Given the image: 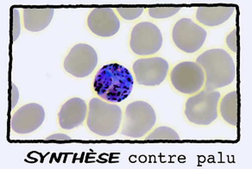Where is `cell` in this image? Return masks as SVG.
I'll use <instances>...</instances> for the list:
<instances>
[{"label": "cell", "mask_w": 252, "mask_h": 169, "mask_svg": "<svg viewBox=\"0 0 252 169\" xmlns=\"http://www.w3.org/2000/svg\"><path fill=\"white\" fill-rule=\"evenodd\" d=\"M132 74L119 63L105 65L97 72L94 81L95 92L109 103L122 102L133 89Z\"/></svg>", "instance_id": "obj_1"}, {"label": "cell", "mask_w": 252, "mask_h": 169, "mask_svg": "<svg viewBox=\"0 0 252 169\" xmlns=\"http://www.w3.org/2000/svg\"><path fill=\"white\" fill-rule=\"evenodd\" d=\"M205 73V89L214 91L231 84L236 77V67L232 57L224 50H207L197 58Z\"/></svg>", "instance_id": "obj_2"}, {"label": "cell", "mask_w": 252, "mask_h": 169, "mask_svg": "<svg viewBox=\"0 0 252 169\" xmlns=\"http://www.w3.org/2000/svg\"><path fill=\"white\" fill-rule=\"evenodd\" d=\"M122 122V110L113 103L98 98L90 100L87 124L88 129L100 137H111L119 131Z\"/></svg>", "instance_id": "obj_3"}, {"label": "cell", "mask_w": 252, "mask_h": 169, "mask_svg": "<svg viewBox=\"0 0 252 169\" xmlns=\"http://www.w3.org/2000/svg\"><path fill=\"white\" fill-rule=\"evenodd\" d=\"M220 92L204 89L196 95L189 98L185 106V115L189 122L207 126L218 117V104Z\"/></svg>", "instance_id": "obj_4"}, {"label": "cell", "mask_w": 252, "mask_h": 169, "mask_svg": "<svg viewBox=\"0 0 252 169\" xmlns=\"http://www.w3.org/2000/svg\"><path fill=\"white\" fill-rule=\"evenodd\" d=\"M157 122L153 107L144 101H135L126 107V119L121 134L132 138H143Z\"/></svg>", "instance_id": "obj_5"}, {"label": "cell", "mask_w": 252, "mask_h": 169, "mask_svg": "<svg viewBox=\"0 0 252 169\" xmlns=\"http://www.w3.org/2000/svg\"><path fill=\"white\" fill-rule=\"evenodd\" d=\"M205 73L199 64L193 61H182L171 71L170 81L178 92L191 95L199 92L205 84Z\"/></svg>", "instance_id": "obj_6"}, {"label": "cell", "mask_w": 252, "mask_h": 169, "mask_svg": "<svg viewBox=\"0 0 252 169\" xmlns=\"http://www.w3.org/2000/svg\"><path fill=\"white\" fill-rule=\"evenodd\" d=\"M207 33L190 18H182L172 30V38L175 46L185 53H195L203 46Z\"/></svg>", "instance_id": "obj_7"}, {"label": "cell", "mask_w": 252, "mask_h": 169, "mask_svg": "<svg viewBox=\"0 0 252 169\" xmlns=\"http://www.w3.org/2000/svg\"><path fill=\"white\" fill-rule=\"evenodd\" d=\"M162 45V35L157 25L142 22L134 27L130 34V46L133 53L141 56L158 53Z\"/></svg>", "instance_id": "obj_8"}, {"label": "cell", "mask_w": 252, "mask_h": 169, "mask_svg": "<svg viewBox=\"0 0 252 169\" xmlns=\"http://www.w3.org/2000/svg\"><path fill=\"white\" fill-rule=\"evenodd\" d=\"M98 64V55L93 47L79 43L71 49L64 60V68L74 77L85 78L94 72Z\"/></svg>", "instance_id": "obj_9"}, {"label": "cell", "mask_w": 252, "mask_h": 169, "mask_svg": "<svg viewBox=\"0 0 252 169\" xmlns=\"http://www.w3.org/2000/svg\"><path fill=\"white\" fill-rule=\"evenodd\" d=\"M168 68V61L161 57L143 58L136 60L133 64L137 83L147 86L161 84L167 77Z\"/></svg>", "instance_id": "obj_10"}, {"label": "cell", "mask_w": 252, "mask_h": 169, "mask_svg": "<svg viewBox=\"0 0 252 169\" xmlns=\"http://www.w3.org/2000/svg\"><path fill=\"white\" fill-rule=\"evenodd\" d=\"M45 119V111L36 103H30L16 112L11 119V128L18 134H29L36 131Z\"/></svg>", "instance_id": "obj_11"}, {"label": "cell", "mask_w": 252, "mask_h": 169, "mask_svg": "<svg viewBox=\"0 0 252 169\" xmlns=\"http://www.w3.org/2000/svg\"><path fill=\"white\" fill-rule=\"evenodd\" d=\"M88 25L95 35L110 37L119 31L120 22L111 8H96L88 16Z\"/></svg>", "instance_id": "obj_12"}, {"label": "cell", "mask_w": 252, "mask_h": 169, "mask_svg": "<svg viewBox=\"0 0 252 169\" xmlns=\"http://www.w3.org/2000/svg\"><path fill=\"white\" fill-rule=\"evenodd\" d=\"M88 108L83 99L73 98L65 103L58 113L60 126L63 130H72L80 126L88 116Z\"/></svg>", "instance_id": "obj_13"}, {"label": "cell", "mask_w": 252, "mask_h": 169, "mask_svg": "<svg viewBox=\"0 0 252 169\" xmlns=\"http://www.w3.org/2000/svg\"><path fill=\"white\" fill-rule=\"evenodd\" d=\"M235 11L234 6L218 5V6H202L198 8L196 18L200 24L214 27L224 24L231 18Z\"/></svg>", "instance_id": "obj_14"}, {"label": "cell", "mask_w": 252, "mask_h": 169, "mask_svg": "<svg viewBox=\"0 0 252 169\" xmlns=\"http://www.w3.org/2000/svg\"><path fill=\"white\" fill-rule=\"evenodd\" d=\"M54 9H25L24 24L27 30L32 32L42 31L52 21Z\"/></svg>", "instance_id": "obj_15"}, {"label": "cell", "mask_w": 252, "mask_h": 169, "mask_svg": "<svg viewBox=\"0 0 252 169\" xmlns=\"http://www.w3.org/2000/svg\"><path fill=\"white\" fill-rule=\"evenodd\" d=\"M221 116L226 123L232 126H237L238 122V92L236 91L229 92L221 100Z\"/></svg>", "instance_id": "obj_16"}, {"label": "cell", "mask_w": 252, "mask_h": 169, "mask_svg": "<svg viewBox=\"0 0 252 169\" xmlns=\"http://www.w3.org/2000/svg\"><path fill=\"white\" fill-rule=\"evenodd\" d=\"M180 137L176 131L169 127H158L146 140H179Z\"/></svg>", "instance_id": "obj_17"}, {"label": "cell", "mask_w": 252, "mask_h": 169, "mask_svg": "<svg viewBox=\"0 0 252 169\" xmlns=\"http://www.w3.org/2000/svg\"><path fill=\"white\" fill-rule=\"evenodd\" d=\"M181 6H168V7H154L149 9V15L151 18L161 19V18H171L175 16L180 10Z\"/></svg>", "instance_id": "obj_18"}, {"label": "cell", "mask_w": 252, "mask_h": 169, "mask_svg": "<svg viewBox=\"0 0 252 169\" xmlns=\"http://www.w3.org/2000/svg\"><path fill=\"white\" fill-rule=\"evenodd\" d=\"M117 11L126 20H135L142 15L144 8H118Z\"/></svg>", "instance_id": "obj_19"}, {"label": "cell", "mask_w": 252, "mask_h": 169, "mask_svg": "<svg viewBox=\"0 0 252 169\" xmlns=\"http://www.w3.org/2000/svg\"><path fill=\"white\" fill-rule=\"evenodd\" d=\"M226 44L230 50L237 53L238 52V44H237V30L233 29L226 37Z\"/></svg>", "instance_id": "obj_20"}, {"label": "cell", "mask_w": 252, "mask_h": 169, "mask_svg": "<svg viewBox=\"0 0 252 169\" xmlns=\"http://www.w3.org/2000/svg\"><path fill=\"white\" fill-rule=\"evenodd\" d=\"M46 140H48V141H49V140H58V141L65 140V141H69V140H71V138L65 134H54L49 137V138H46Z\"/></svg>", "instance_id": "obj_21"}]
</instances>
